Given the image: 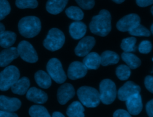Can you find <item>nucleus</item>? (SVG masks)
Segmentation results:
<instances>
[{
	"label": "nucleus",
	"instance_id": "10",
	"mask_svg": "<svg viewBox=\"0 0 153 117\" xmlns=\"http://www.w3.org/2000/svg\"><path fill=\"white\" fill-rule=\"evenodd\" d=\"M96 40L93 37L87 36L82 38L75 48V54L80 57L87 55L95 45Z\"/></svg>",
	"mask_w": 153,
	"mask_h": 117
},
{
	"label": "nucleus",
	"instance_id": "38",
	"mask_svg": "<svg viewBox=\"0 0 153 117\" xmlns=\"http://www.w3.org/2000/svg\"><path fill=\"white\" fill-rule=\"evenodd\" d=\"M146 111L149 117L153 116V100L151 99L146 104Z\"/></svg>",
	"mask_w": 153,
	"mask_h": 117
},
{
	"label": "nucleus",
	"instance_id": "28",
	"mask_svg": "<svg viewBox=\"0 0 153 117\" xmlns=\"http://www.w3.org/2000/svg\"><path fill=\"white\" fill-rule=\"evenodd\" d=\"M65 13L69 19L76 21H80L84 17V13L81 9L76 6L68 7L66 10Z\"/></svg>",
	"mask_w": 153,
	"mask_h": 117
},
{
	"label": "nucleus",
	"instance_id": "40",
	"mask_svg": "<svg viewBox=\"0 0 153 117\" xmlns=\"http://www.w3.org/2000/svg\"><path fill=\"white\" fill-rule=\"evenodd\" d=\"M18 115L13 112H8L6 110H0V117H17Z\"/></svg>",
	"mask_w": 153,
	"mask_h": 117
},
{
	"label": "nucleus",
	"instance_id": "22",
	"mask_svg": "<svg viewBox=\"0 0 153 117\" xmlns=\"http://www.w3.org/2000/svg\"><path fill=\"white\" fill-rule=\"evenodd\" d=\"M35 80L38 85L44 89H47L51 85V78L48 73L43 70L36 71L34 76Z\"/></svg>",
	"mask_w": 153,
	"mask_h": 117
},
{
	"label": "nucleus",
	"instance_id": "6",
	"mask_svg": "<svg viewBox=\"0 0 153 117\" xmlns=\"http://www.w3.org/2000/svg\"><path fill=\"white\" fill-rule=\"evenodd\" d=\"M19 77L20 71L16 66H7L0 72V90L7 91Z\"/></svg>",
	"mask_w": 153,
	"mask_h": 117
},
{
	"label": "nucleus",
	"instance_id": "8",
	"mask_svg": "<svg viewBox=\"0 0 153 117\" xmlns=\"http://www.w3.org/2000/svg\"><path fill=\"white\" fill-rule=\"evenodd\" d=\"M17 49L19 55L23 61L29 63H35L38 61L37 53L29 42L25 40L20 41Z\"/></svg>",
	"mask_w": 153,
	"mask_h": 117
},
{
	"label": "nucleus",
	"instance_id": "31",
	"mask_svg": "<svg viewBox=\"0 0 153 117\" xmlns=\"http://www.w3.org/2000/svg\"><path fill=\"white\" fill-rule=\"evenodd\" d=\"M128 33L132 36L138 37H149L151 32L143 25L140 23L128 31Z\"/></svg>",
	"mask_w": 153,
	"mask_h": 117
},
{
	"label": "nucleus",
	"instance_id": "30",
	"mask_svg": "<svg viewBox=\"0 0 153 117\" xmlns=\"http://www.w3.org/2000/svg\"><path fill=\"white\" fill-rule=\"evenodd\" d=\"M115 73L117 77L121 80H127L131 74L130 68L126 65L121 64L116 68Z\"/></svg>",
	"mask_w": 153,
	"mask_h": 117
},
{
	"label": "nucleus",
	"instance_id": "1",
	"mask_svg": "<svg viewBox=\"0 0 153 117\" xmlns=\"http://www.w3.org/2000/svg\"><path fill=\"white\" fill-rule=\"evenodd\" d=\"M93 34L105 37L111 31V16L106 10H102L97 15L93 16L89 25Z\"/></svg>",
	"mask_w": 153,
	"mask_h": 117
},
{
	"label": "nucleus",
	"instance_id": "3",
	"mask_svg": "<svg viewBox=\"0 0 153 117\" xmlns=\"http://www.w3.org/2000/svg\"><path fill=\"white\" fill-rule=\"evenodd\" d=\"M76 93L79 101L87 107L94 108L100 103L99 92L93 87L81 86L78 88Z\"/></svg>",
	"mask_w": 153,
	"mask_h": 117
},
{
	"label": "nucleus",
	"instance_id": "24",
	"mask_svg": "<svg viewBox=\"0 0 153 117\" xmlns=\"http://www.w3.org/2000/svg\"><path fill=\"white\" fill-rule=\"evenodd\" d=\"M16 34L14 32L4 31L0 33V46L4 48L11 47L16 41Z\"/></svg>",
	"mask_w": 153,
	"mask_h": 117
},
{
	"label": "nucleus",
	"instance_id": "44",
	"mask_svg": "<svg viewBox=\"0 0 153 117\" xmlns=\"http://www.w3.org/2000/svg\"><path fill=\"white\" fill-rule=\"evenodd\" d=\"M152 28H153V24L151 25V32L152 34H153V30H152Z\"/></svg>",
	"mask_w": 153,
	"mask_h": 117
},
{
	"label": "nucleus",
	"instance_id": "19",
	"mask_svg": "<svg viewBox=\"0 0 153 117\" xmlns=\"http://www.w3.org/2000/svg\"><path fill=\"white\" fill-rule=\"evenodd\" d=\"M68 2V0H48L46 3V10L51 14L61 13Z\"/></svg>",
	"mask_w": 153,
	"mask_h": 117
},
{
	"label": "nucleus",
	"instance_id": "7",
	"mask_svg": "<svg viewBox=\"0 0 153 117\" xmlns=\"http://www.w3.org/2000/svg\"><path fill=\"white\" fill-rule=\"evenodd\" d=\"M47 71L50 77L56 83L62 84L66 79V75L63 70L61 62L56 58L50 59L47 64Z\"/></svg>",
	"mask_w": 153,
	"mask_h": 117
},
{
	"label": "nucleus",
	"instance_id": "14",
	"mask_svg": "<svg viewBox=\"0 0 153 117\" xmlns=\"http://www.w3.org/2000/svg\"><path fill=\"white\" fill-rule=\"evenodd\" d=\"M87 68L84 64L79 61H74L69 66L68 77L71 80H76L84 77L87 73Z\"/></svg>",
	"mask_w": 153,
	"mask_h": 117
},
{
	"label": "nucleus",
	"instance_id": "41",
	"mask_svg": "<svg viewBox=\"0 0 153 117\" xmlns=\"http://www.w3.org/2000/svg\"><path fill=\"white\" fill-rule=\"evenodd\" d=\"M53 117H64L65 116L60 112H54L52 114Z\"/></svg>",
	"mask_w": 153,
	"mask_h": 117
},
{
	"label": "nucleus",
	"instance_id": "33",
	"mask_svg": "<svg viewBox=\"0 0 153 117\" xmlns=\"http://www.w3.org/2000/svg\"><path fill=\"white\" fill-rule=\"evenodd\" d=\"M11 11L10 5L7 0H0V20L4 19Z\"/></svg>",
	"mask_w": 153,
	"mask_h": 117
},
{
	"label": "nucleus",
	"instance_id": "43",
	"mask_svg": "<svg viewBox=\"0 0 153 117\" xmlns=\"http://www.w3.org/2000/svg\"><path fill=\"white\" fill-rule=\"evenodd\" d=\"M112 1H114V2L117 3V4H121L123 3L125 0H112Z\"/></svg>",
	"mask_w": 153,
	"mask_h": 117
},
{
	"label": "nucleus",
	"instance_id": "26",
	"mask_svg": "<svg viewBox=\"0 0 153 117\" xmlns=\"http://www.w3.org/2000/svg\"><path fill=\"white\" fill-rule=\"evenodd\" d=\"M121 58L127 66L131 69H136L141 64L140 59L133 53L127 52H124L121 54Z\"/></svg>",
	"mask_w": 153,
	"mask_h": 117
},
{
	"label": "nucleus",
	"instance_id": "18",
	"mask_svg": "<svg viewBox=\"0 0 153 117\" xmlns=\"http://www.w3.org/2000/svg\"><path fill=\"white\" fill-rule=\"evenodd\" d=\"M69 31L72 38L75 40L81 39L86 33L87 26L84 23L80 21H76L70 25Z\"/></svg>",
	"mask_w": 153,
	"mask_h": 117
},
{
	"label": "nucleus",
	"instance_id": "27",
	"mask_svg": "<svg viewBox=\"0 0 153 117\" xmlns=\"http://www.w3.org/2000/svg\"><path fill=\"white\" fill-rule=\"evenodd\" d=\"M29 114L32 117H50L47 109L41 105H33L29 110Z\"/></svg>",
	"mask_w": 153,
	"mask_h": 117
},
{
	"label": "nucleus",
	"instance_id": "15",
	"mask_svg": "<svg viewBox=\"0 0 153 117\" xmlns=\"http://www.w3.org/2000/svg\"><path fill=\"white\" fill-rule=\"evenodd\" d=\"M21 101L17 98L0 95V109L8 112H16L20 109Z\"/></svg>",
	"mask_w": 153,
	"mask_h": 117
},
{
	"label": "nucleus",
	"instance_id": "35",
	"mask_svg": "<svg viewBox=\"0 0 153 117\" xmlns=\"http://www.w3.org/2000/svg\"><path fill=\"white\" fill-rule=\"evenodd\" d=\"M79 6L84 10H91L94 6V0H75Z\"/></svg>",
	"mask_w": 153,
	"mask_h": 117
},
{
	"label": "nucleus",
	"instance_id": "23",
	"mask_svg": "<svg viewBox=\"0 0 153 117\" xmlns=\"http://www.w3.org/2000/svg\"><path fill=\"white\" fill-rule=\"evenodd\" d=\"M119 60V55L113 51L106 50L102 52L100 55V64L103 66L116 64L118 62Z\"/></svg>",
	"mask_w": 153,
	"mask_h": 117
},
{
	"label": "nucleus",
	"instance_id": "21",
	"mask_svg": "<svg viewBox=\"0 0 153 117\" xmlns=\"http://www.w3.org/2000/svg\"><path fill=\"white\" fill-rule=\"evenodd\" d=\"M82 61V63L87 69L97 70L100 65V56L96 52H89Z\"/></svg>",
	"mask_w": 153,
	"mask_h": 117
},
{
	"label": "nucleus",
	"instance_id": "42",
	"mask_svg": "<svg viewBox=\"0 0 153 117\" xmlns=\"http://www.w3.org/2000/svg\"><path fill=\"white\" fill-rule=\"evenodd\" d=\"M5 29V26L4 25V24H2L1 22H0V33L4 31Z\"/></svg>",
	"mask_w": 153,
	"mask_h": 117
},
{
	"label": "nucleus",
	"instance_id": "20",
	"mask_svg": "<svg viewBox=\"0 0 153 117\" xmlns=\"http://www.w3.org/2000/svg\"><path fill=\"white\" fill-rule=\"evenodd\" d=\"M29 86V79L26 77H23L19 79L10 88L13 93L23 95L26 93Z\"/></svg>",
	"mask_w": 153,
	"mask_h": 117
},
{
	"label": "nucleus",
	"instance_id": "17",
	"mask_svg": "<svg viewBox=\"0 0 153 117\" xmlns=\"http://www.w3.org/2000/svg\"><path fill=\"white\" fill-rule=\"evenodd\" d=\"M17 49L14 47H10L3 50L0 53V67H4L10 64L13 60L18 58Z\"/></svg>",
	"mask_w": 153,
	"mask_h": 117
},
{
	"label": "nucleus",
	"instance_id": "4",
	"mask_svg": "<svg viewBox=\"0 0 153 117\" xmlns=\"http://www.w3.org/2000/svg\"><path fill=\"white\" fill-rule=\"evenodd\" d=\"M65 41V37L63 32L57 28H53L48 31L43 41V45L48 50L54 52L61 49Z\"/></svg>",
	"mask_w": 153,
	"mask_h": 117
},
{
	"label": "nucleus",
	"instance_id": "9",
	"mask_svg": "<svg viewBox=\"0 0 153 117\" xmlns=\"http://www.w3.org/2000/svg\"><path fill=\"white\" fill-rule=\"evenodd\" d=\"M140 22V17L137 14L131 13L120 19L117 23L116 26L121 32H128Z\"/></svg>",
	"mask_w": 153,
	"mask_h": 117
},
{
	"label": "nucleus",
	"instance_id": "37",
	"mask_svg": "<svg viewBox=\"0 0 153 117\" xmlns=\"http://www.w3.org/2000/svg\"><path fill=\"white\" fill-rule=\"evenodd\" d=\"M114 117H130L131 115L128 112L124 109H118L115 110L113 114Z\"/></svg>",
	"mask_w": 153,
	"mask_h": 117
},
{
	"label": "nucleus",
	"instance_id": "12",
	"mask_svg": "<svg viewBox=\"0 0 153 117\" xmlns=\"http://www.w3.org/2000/svg\"><path fill=\"white\" fill-rule=\"evenodd\" d=\"M75 94V91L74 86L69 83H64L57 90V101L60 104L64 105L73 98Z\"/></svg>",
	"mask_w": 153,
	"mask_h": 117
},
{
	"label": "nucleus",
	"instance_id": "45",
	"mask_svg": "<svg viewBox=\"0 0 153 117\" xmlns=\"http://www.w3.org/2000/svg\"><path fill=\"white\" fill-rule=\"evenodd\" d=\"M152 10H153V6H152V7H151V14H153Z\"/></svg>",
	"mask_w": 153,
	"mask_h": 117
},
{
	"label": "nucleus",
	"instance_id": "13",
	"mask_svg": "<svg viewBox=\"0 0 153 117\" xmlns=\"http://www.w3.org/2000/svg\"><path fill=\"white\" fill-rule=\"evenodd\" d=\"M126 107L128 113L132 115H139L142 110V97L139 93H136L130 96L126 100Z\"/></svg>",
	"mask_w": 153,
	"mask_h": 117
},
{
	"label": "nucleus",
	"instance_id": "16",
	"mask_svg": "<svg viewBox=\"0 0 153 117\" xmlns=\"http://www.w3.org/2000/svg\"><path fill=\"white\" fill-rule=\"evenodd\" d=\"M26 98L28 100L36 104H44L47 101L48 95L42 90L32 87L26 92Z\"/></svg>",
	"mask_w": 153,
	"mask_h": 117
},
{
	"label": "nucleus",
	"instance_id": "34",
	"mask_svg": "<svg viewBox=\"0 0 153 117\" xmlns=\"http://www.w3.org/2000/svg\"><path fill=\"white\" fill-rule=\"evenodd\" d=\"M138 49L140 53L147 54L151 51L152 44L148 40H143L139 44Z\"/></svg>",
	"mask_w": 153,
	"mask_h": 117
},
{
	"label": "nucleus",
	"instance_id": "25",
	"mask_svg": "<svg viewBox=\"0 0 153 117\" xmlns=\"http://www.w3.org/2000/svg\"><path fill=\"white\" fill-rule=\"evenodd\" d=\"M84 112V107L78 101L72 102L68 106L66 110V114L69 117H84L85 116Z\"/></svg>",
	"mask_w": 153,
	"mask_h": 117
},
{
	"label": "nucleus",
	"instance_id": "39",
	"mask_svg": "<svg viewBox=\"0 0 153 117\" xmlns=\"http://www.w3.org/2000/svg\"><path fill=\"white\" fill-rule=\"evenodd\" d=\"M137 5L140 7H146L153 3V0H136Z\"/></svg>",
	"mask_w": 153,
	"mask_h": 117
},
{
	"label": "nucleus",
	"instance_id": "11",
	"mask_svg": "<svg viewBox=\"0 0 153 117\" xmlns=\"http://www.w3.org/2000/svg\"><path fill=\"white\" fill-rule=\"evenodd\" d=\"M140 87L132 81L126 82L117 92L118 98L121 101H126L130 96L136 93H140Z\"/></svg>",
	"mask_w": 153,
	"mask_h": 117
},
{
	"label": "nucleus",
	"instance_id": "2",
	"mask_svg": "<svg viewBox=\"0 0 153 117\" xmlns=\"http://www.w3.org/2000/svg\"><path fill=\"white\" fill-rule=\"evenodd\" d=\"M18 29L22 36L28 38H33L41 31V21L36 16H29L24 17L19 22Z\"/></svg>",
	"mask_w": 153,
	"mask_h": 117
},
{
	"label": "nucleus",
	"instance_id": "29",
	"mask_svg": "<svg viewBox=\"0 0 153 117\" xmlns=\"http://www.w3.org/2000/svg\"><path fill=\"white\" fill-rule=\"evenodd\" d=\"M136 43V38L134 37H128L123 39L120 47L124 52H131L136 50V47L135 46Z\"/></svg>",
	"mask_w": 153,
	"mask_h": 117
},
{
	"label": "nucleus",
	"instance_id": "32",
	"mask_svg": "<svg viewBox=\"0 0 153 117\" xmlns=\"http://www.w3.org/2000/svg\"><path fill=\"white\" fill-rule=\"evenodd\" d=\"M38 5L36 0H16V5L20 9L35 8Z\"/></svg>",
	"mask_w": 153,
	"mask_h": 117
},
{
	"label": "nucleus",
	"instance_id": "5",
	"mask_svg": "<svg viewBox=\"0 0 153 117\" xmlns=\"http://www.w3.org/2000/svg\"><path fill=\"white\" fill-rule=\"evenodd\" d=\"M117 89L115 83L111 79L102 80L99 84L100 100L104 104L112 103L116 98Z\"/></svg>",
	"mask_w": 153,
	"mask_h": 117
},
{
	"label": "nucleus",
	"instance_id": "36",
	"mask_svg": "<svg viewBox=\"0 0 153 117\" xmlns=\"http://www.w3.org/2000/svg\"><path fill=\"white\" fill-rule=\"evenodd\" d=\"M144 84L146 88L151 93L153 92V77L152 76H146L145 78Z\"/></svg>",
	"mask_w": 153,
	"mask_h": 117
}]
</instances>
